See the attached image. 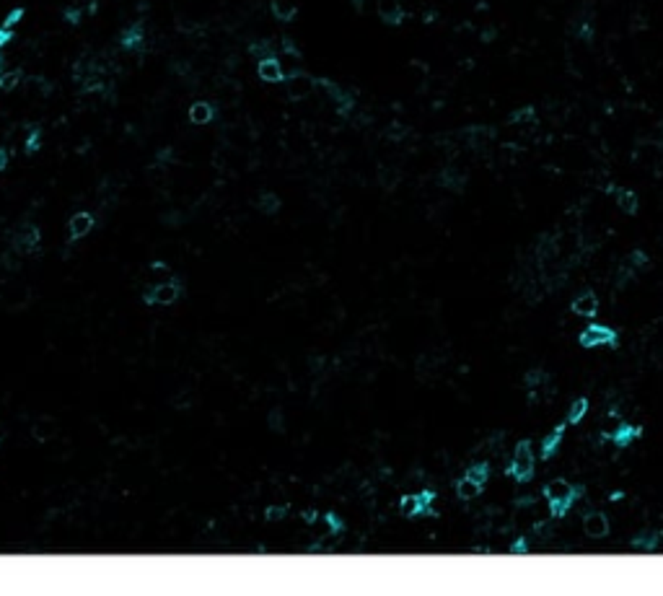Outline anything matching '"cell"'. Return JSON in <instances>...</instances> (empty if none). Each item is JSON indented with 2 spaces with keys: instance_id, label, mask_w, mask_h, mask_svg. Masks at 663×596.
Returning a JSON list of instances; mask_svg holds the SVG:
<instances>
[{
  "instance_id": "ffe728a7",
  "label": "cell",
  "mask_w": 663,
  "mask_h": 596,
  "mask_svg": "<svg viewBox=\"0 0 663 596\" xmlns=\"http://www.w3.org/2000/svg\"><path fill=\"white\" fill-rule=\"evenodd\" d=\"M21 84H23V70L13 68V70H3V73H0V91H3V94H11V91H16Z\"/></svg>"
},
{
  "instance_id": "603a6c76",
  "label": "cell",
  "mask_w": 663,
  "mask_h": 596,
  "mask_svg": "<svg viewBox=\"0 0 663 596\" xmlns=\"http://www.w3.org/2000/svg\"><path fill=\"white\" fill-rule=\"evenodd\" d=\"M267 428H270L272 433H283V430H285V412H283V407L267 410Z\"/></svg>"
},
{
  "instance_id": "7a4b0ae2",
  "label": "cell",
  "mask_w": 663,
  "mask_h": 596,
  "mask_svg": "<svg viewBox=\"0 0 663 596\" xmlns=\"http://www.w3.org/2000/svg\"><path fill=\"white\" fill-rule=\"evenodd\" d=\"M534 469H536L534 446H531V441H521V444L516 446V451H513V461H511V467H508V475H511L516 483H528V480L534 477Z\"/></svg>"
},
{
  "instance_id": "9a60e30c",
  "label": "cell",
  "mask_w": 663,
  "mask_h": 596,
  "mask_svg": "<svg viewBox=\"0 0 663 596\" xmlns=\"http://www.w3.org/2000/svg\"><path fill=\"white\" fill-rule=\"evenodd\" d=\"M270 13L280 23H293L301 13V8L290 3V0H270Z\"/></svg>"
},
{
  "instance_id": "4fadbf2b",
  "label": "cell",
  "mask_w": 663,
  "mask_h": 596,
  "mask_svg": "<svg viewBox=\"0 0 663 596\" xmlns=\"http://www.w3.org/2000/svg\"><path fill=\"white\" fill-rule=\"evenodd\" d=\"M640 433H642V430L638 428V425H630V423H622V420H619L617 428L609 430V433H604V438H606V441H614L619 449H627V446L633 444L635 438H640Z\"/></svg>"
},
{
  "instance_id": "f546056e",
  "label": "cell",
  "mask_w": 663,
  "mask_h": 596,
  "mask_svg": "<svg viewBox=\"0 0 663 596\" xmlns=\"http://www.w3.org/2000/svg\"><path fill=\"white\" fill-rule=\"evenodd\" d=\"M461 181H464V176H461L459 172H453V169H446V172L441 174V184L448 189H459Z\"/></svg>"
},
{
  "instance_id": "7bdbcfd3",
  "label": "cell",
  "mask_w": 663,
  "mask_h": 596,
  "mask_svg": "<svg viewBox=\"0 0 663 596\" xmlns=\"http://www.w3.org/2000/svg\"><path fill=\"white\" fill-rule=\"evenodd\" d=\"M3 70H6V65H3V57H0V73H3Z\"/></svg>"
},
{
  "instance_id": "8fae6325",
  "label": "cell",
  "mask_w": 663,
  "mask_h": 596,
  "mask_svg": "<svg viewBox=\"0 0 663 596\" xmlns=\"http://www.w3.org/2000/svg\"><path fill=\"white\" fill-rule=\"evenodd\" d=\"M376 11H378V18H381L386 26H400V23L404 21V16H407L400 0H376Z\"/></svg>"
},
{
  "instance_id": "ab89813d",
  "label": "cell",
  "mask_w": 663,
  "mask_h": 596,
  "mask_svg": "<svg viewBox=\"0 0 663 596\" xmlns=\"http://www.w3.org/2000/svg\"><path fill=\"white\" fill-rule=\"evenodd\" d=\"M11 39H13V29H6V26L0 23V52L11 45Z\"/></svg>"
},
{
  "instance_id": "ac0fdd59",
  "label": "cell",
  "mask_w": 663,
  "mask_h": 596,
  "mask_svg": "<svg viewBox=\"0 0 663 596\" xmlns=\"http://www.w3.org/2000/svg\"><path fill=\"white\" fill-rule=\"evenodd\" d=\"M280 208H283V200H280L278 192H259V197H256V210L262 213V215L272 218V215L280 213Z\"/></svg>"
},
{
  "instance_id": "6da1fadb",
  "label": "cell",
  "mask_w": 663,
  "mask_h": 596,
  "mask_svg": "<svg viewBox=\"0 0 663 596\" xmlns=\"http://www.w3.org/2000/svg\"><path fill=\"white\" fill-rule=\"evenodd\" d=\"M580 493H583L580 488H573L567 480H560V477L544 485V498L550 503V513L555 519H560V516H565L570 511V506L580 498Z\"/></svg>"
},
{
  "instance_id": "d6a6232c",
  "label": "cell",
  "mask_w": 663,
  "mask_h": 596,
  "mask_svg": "<svg viewBox=\"0 0 663 596\" xmlns=\"http://www.w3.org/2000/svg\"><path fill=\"white\" fill-rule=\"evenodd\" d=\"M534 120H536L534 106H523V109H516V112L511 114L513 125H521V122H534Z\"/></svg>"
},
{
  "instance_id": "277c9868",
  "label": "cell",
  "mask_w": 663,
  "mask_h": 596,
  "mask_svg": "<svg viewBox=\"0 0 663 596\" xmlns=\"http://www.w3.org/2000/svg\"><path fill=\"white\" fill-rule=\"evenodd\" d=\"M580 347L586 350H596V347H614L619 342V334L614 327L606 325H588L578 337Z\"/></svg>"
},
{
  "instance_id": "d590c367",
  "label": "cell",
  "mask_w": 663,
  "mask_h": 596,
  "mask_svg": "<svg viewBox=\"0 0 663 596\" xmlns=\"http://www.w3.org/2000/svg\"><path fill=\"white\" fill-rule=\"evenodd\" d=\"M324 521L327 527H329V534H342V529H345V524H342V519H339L337 513H324Z\"/></svg>"
},
{
  "instance_id": "836d02e7",
  "label": "cell",
  "mask_w": 663,
  "mask_h": 596,
  "mask_svg": "<svg viewBox=\"0 0 663 596\" xmlns=\"http://www.w3.org/2000/svg\"><path fill=\"white\" fill-rule=\"evenodd\" d=\"M544 378H547V373H544L542 369H531L526 373V386L528 389H539V386L544 384Z\"/></svg>"
},
{
  "instance_id": "7c38bea8",
  "label": "cell",
  "mask_w": 663,
  "mask_h": 596,
  "mask_svg": "<svg viewBox=\"0 0 663 596\" xmlns=\"http://www.w3.org/2000/svg\"><path fill=\"white\" fill-rule=\"evenodd\" d=\"M583 532H586V536H591V539H604V536L609 534V519H606V513H601V511L586 513Z\"/></svg>"
},
{
  "instance_id": "44dd1931",
  "label": "cell",
  "mask_w": 663,
  "mask_h": 596,
  "mask_svg": "<svg viewBox=\"0 0 663 596\" xmlns=\"http://www.w3.org/2000/svg\"><path fill=\"white\" fill-rule=\"evenodd\" d=\"M480 493H482V485L475 483V480H469L467 475L456 483V495H459L461 500H472V498H477Z\"/></svg>"
},
{
  "instance_id": "5bb4252c",
  "label": "cell",
  "mask_w": 663,
  "mask_h": 596,
  "mask_svg": "<svg viewBox=\"0 0 663 596\" xmlns=\"http://www.w3.org/2000/svg\"><path fill=\"white\" fill-rule=\"evenodd\" d=\"M609 192L614 195V200H617V208L622 213H627V215H635V213L640 210V197L635 195L633 189L627 187H609Z\"/></svg>"
},
{
  "instance_id": "5b68a950",
  "label": "cell",
  "mask_w": 663,
  "mask_h": 596,
  "mask_svg": "<svg viewBox=\"0 0 663 596\" xmlns=\"http://www.w3.org/2000/svg\"><path fill=\"white\" fill-rule=\"evenodd\" d=\"M317 89H319L317 78L309 76V73H303V70H295V73H290V76L285 78V94H288V99H293V101L309 99Z\"/></svg>"
},
{
  "instance_id": "d6986e66",
  "label": "cell",
  "mask_w": 663,
  "mask_h": 596,
  "mask_svg": "<svg viewBox=\"0 0 663 596\" xmlns=\"http://www.w3.org/2000/svg\"><path fill=\"white\" fill-rule=\"evenodd\" d=\"M562 438H565V425H557V428H552L550 436L542 438V459H552L555 454L560 451V444H562Z\"/></svg>"
},
{
  "instance_id": "b9f144b4",
  "label": "cell",
  "mask_w": 663,
  "mask_h": 596,
  "mask_svg": "<svg viewBox=\"0 0 663 596\" xmlns=\"http://www.w3.org/2000/svg\"><path fill=\"white\" fill-rule=\"evenodd\" d=\"M353 8L358 11V13H363V8H366V0H353Z\"/></svg>"
},
{
  "instance_id": "ba28073f",
  "label": "cell",
  "mask_w": 663,
  "mask_h": 596,
  "mask_svg": "<svg viewBox=\"0 0 663 596\" xmlns=\"http://www.w3.org/2000/svg\"><path fill=\"white\" fill-rule=\"evenodd\" d=\"M256 76H259V81H264V84H285V78H288L278 55H270V57L256 60Z\"/></svg>"
},
{
  "instance_id": "f35d334b",
  "label": "cell",
  "mask_w": 663,
  "mask_h": 596,
  "mask_svg": "<svg viewBox=\"0 0 663 596\" xmlns=\"http://www.w3.org/2000/svg\"><path fill=\"white\" fill-rule=\"evenodd\" d=\"M11 159H13V151L8 145H0V174L11 167Z\"/></svg>"
},
{
  "instance_id": "e0dca14e",
  "label": "cell",
  "mask_w": 663,
  "mask_h": 596,
  "mask_svg": "<svg viewBox=\"0 0 663 596\" xmlns=\"http://www.w3.org/2000/svg\"><path fill=\"white\" fill-rule=\"evenodd\" d=\"M599 306H601V303H599V296H596L594 291L580 293L573 301V311L578 317H596V314H599Z\"/></svg>"
},
{
  "instance_id": "9c48e42d",
  "label": "cell",
  "mask_w": 663,
  "mask_h": 596,
  "mask_svg": "<svg viewBox=\"0 0 663 596\" xmlns=\"http://www.w3.org/2000/svg\"><path fill=\"white\" fill-rule=\"evenodd\" d=\"M120 47L125 52H140L145 47V26L140 21L130 23L120 31Z\"/></svg>"
},
{
  "instance_id": "d4e9b609",
  "label": "cell",
  "mask_w": 663,
  "mask_h": 596,
  "mask_svg": "<svg viewBox=\"0 0 663 596\" xmlns=\"http://www.w3.org/2000/svg\"><path fill=\"white\" fill-rule=\"evenodd\" d=\"M467 477H469V480H475V483H480L484 488L487 477H490V464H487V461H477V464H472V467L467 469Z\"/></svg>"
},
{
  "instance_id": "60d3db41",
  "label": "cell",
  "mask_w": 663,
  "mask_h": 596,
  "mask_svg": "<svg viewBox=\"0 0 663 596\" xmlns=\"http://www.w3.org/2000/svg\"><path fill=\"white\" fill-rule=\"evenodd\" d=\"M526 550H528V547H526V539H523V536H521L518 542L511 544V552H526Z\"/></svg>"
},
{
  "instance_id": "f1b7e54d",
  "label": "cell",
  "mask_w": 663,
  "mask_h": 596,
  "mask_svg": "<svg viewBox=\"0 0 663 596\" xmlns=\"http://www.w3.org/2000/svg\"><path fill=\"white\" fill-rule=\"evenodd\" d=\"M23 16H26V8H21V6L11 8L6 13V18H3V26H6V29H16V26L23 21Z\"/></svg>"
},
{
  "instance_id": "484cf974",
  "label": "cell",
  "mask_w": 663,
  "mask_h": 596,
  "mask_svg": "<svg viewBox=\"0 0 663 596\" xmlns=\"http://www.w3.org/2000/svg\"><path fill=\"white\" fill-rule=\"evenodd\" d=\"M658 542H661V532H645L642 536L635 539L633 547H638V550H656Z\"/></svg>"
},
{
  "instance_id": "7402d4cb",
  "label": "cell",
  "mask_w": 663,
  "mask_h": 596,
  "mask_svg": "<svg viewBox=\"0 0 663 596\" xmlns=\"http://www.w3.org/2000/svg\"><path fill=\"white\" fill-rule=\"evenodd\" d=\"M588 415V400L586 397H580V400H575L573 405H570V410H567V423L570 425H580V420Z\"/></svg>"
},
{
  "instance_id": "8992f818",
  "label": "cell",
  "mask_w": 663,
  "mask_h": 596,
  "mask_svg": "<svg viewBox=\"0 0 663 596\" xmlns=\"http://www.w3.org/2000/svg\"><path fill=\"white\" fill-rule=\"evenodd\" d=\"M42 244V228L37 223H26L13 234V249L21 252V254H31V252L39 249Z\"/></svg>"
},
{
  "instance_id": "52a82bcc",
  "label": "cell",
  "mask_w": 663,
  "mask_h": 596,
  "mask_svg": "<svg viewBox=\"0 0 663 596\" xmlns=\"http://www.w3.org/2000/svg\"><path fill=\"white\" fill-rule=\"evenodd\" d=\"M94 226H96L94 213H89V210L73 213L68 218V244H76V242H81V239H86V236L94 231Z\"/></svg>"
},
{
  "instance_id": "30bf717a",
  "label": "cell",
  "mask_w": 663,
  "mask_h": 596,
  "mask_svg": "<svg viewBox=\"0 0 663 596\" xmlns=\"http://www.w3.org/2000/svg\"><path fill=\"white\" fill-rule=\"evenodd\" d=\"M187 120L192 122V125H197V128L210 125V122L215 120V104H212V101H208V99H197V101H192V104H189Z\"/></svg>"
},
{
  "instance_id": "3957f363",
  "label": "cell",
  "mask_w": 663,
  "mask_h": 596,
  "mask_svg": "<svg viewBox=\"0 0 663 596\" xmlns=\"http://www.w3.org/2000/svg\"><path fill=\"white\" fill-rule=\"evenodd\" d=\"M181 298V280L169 278L164 283L148 286L143 291V303L145 306H171Z\"/></svg>"
},
{
  "instance_id": "1f68e13d",
  "label": "cell",
  "mask_w": 663,
  "mask_h": 596,
  "mask_svg": "<svg viewBox=\"0 0 663 596\" xmlns=\"http://www.w3.org/2000/svg\"><path fill=\"white\" fill-rule=\"evenodd\" d=\"M378 179H381V187L384 189H394L397 184H400V172H394V169H381Z\"/></svg>"
},
{
  "instance_id": "2e32d148",
  "label": "cell",
  "mask_w": 663,
  "mask_h": 596,
  "mask_svg": "<svg viewBox=\"0 0 663 596\" xmlns=\"http://www.w3.org/2000/svg\"><path fill=\"white\" fill-rule=\"evenodd\" d=\"M55 436H57V423H55L50 415H42L31 423V438L39 441V444H47V441H52Z\"/></svg>"
},
{
  "instance_id": "4dcf8cb0",
  "label": "cell",
  "mask_w": 663,
  "mask_h": 596,
  "mask_svg": "<svg viewBox=\"0 0 663 596\" xmlns=\"http://www.w3.org/2000/svg\"><path fill=\"white\" fill-rule=\"evenodd\" d=\"M83 13H86V8L68 6L65 11H62V18H65V23H70V26H78V23L83 21Z\"/></svg>"
},
{
  "instance_id": "cb8c5ba5",
  "label": "cell",
  "mask_w": 663,
  "mask_h": 596,
  "mask_svg": "<svg viewBox=\"0 0 663 596\" xmlns=\"http://www.w3.org/2000/svg\"><path fill=\"white\" fill-rule=\"evenodd\" d=\"M23 151H26V156L42 151V130H39V128H29V133H26V140H23Z\"/></svg>"
},
{
  "instance_id": "8d00e7d4",
  "label": "cell",
  "mask_w": 663,
  "mask_h": 596,
  "mask_svg": "<svg viewBox=\"0 0 663 596\" xmlns=\"http://www.w3.org/2000/svg\"><path fill=\"white\" fill-rule=\"evenodd\" d=\"M298 519H301L303 524H306V527H314V524H317V521L322 519V513H319L317 508H306V511L298 513Z\"/></svg>"
},
{
  "instance_id": "4316f807",
  "label": "cell",
  "mask_w": 663,
  "mask_h": 596,
  "mask_svg": "<svg viewBox=\"0 0 663 596\" xmlns=\"http://www.w3.org/2000/svg\"><path fill=\"white\" fill-rule=\"evenodd\" d=\"M249 55H251V57H256V60H262V57H270V55H275V50H272V42H267V39H259V42H251V45H249Z\"/></svg>"
},
{
  "instance_id": "83f0119b",
  "label": "cell",
  "mask_w": 663,
  "mask_h": 596,
  "mask_svg": "<svg viewBox=\"0 0 663 596\" xmlns=\"http://www.w3.org/2000/svg\"><path fill=\"white\" fill-rule=\"evenodd\" d=\"M288 511H290V506L288 503H283V506H267L264 508V521H270V524H275V521H283L288 516Z\"/></svg>"
},
{
  "instance_id": "e575fe53",
  "label": "cell",
  "mask_w": 663,
  "mask_h": 596,
  "mask_svg": "<svg viewBox=\"0 0 663 596\" xmlns=\"http://www.w3.org/2000/svg\"><path fill=\"white\" fill-rule=\"evenodd\" d=\"M280 50H283L288 57H293V60H298V57H301V50L295 47V42L290 37H280Z\"/></svg>"
},
{
  "instance_id": "74e56055",
  "label": "cell",
  "mask_w": 663,
  "mask_h": 596,
  "mask_svg": "<svg viewBox=\"0 0 663 596\" xmlns=\"http://www.w3.org/2000/svg\"><path fill=\"white\" fill-rule=\"evenodd\" d=\"M645 262H648V257H645V252H633L630 254V264L627 267H633V270H638V267H645Z\"/></svg>"
}]
</instances>
